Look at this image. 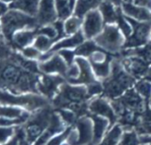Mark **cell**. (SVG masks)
<instances>
[{
	"label": "cell",
	"mask_w": 151,
	"mask_h": 145,
	"mask_svg": "<svg viewBox=\"0 0 151 145\" xmlns=\"http://www.w3.org/2000/svg\"><path fill=\"white\" fill-rule=\"evenodd\" d=\"M40 74L26 70L15 58L0 61V90L12 94L37 93V82Z\"/></svg>",
	"instance_id": "1"
},
{
	"label": "cell",
	"mask_w": 151,
	"mask_h": 145,
	"mask_svg": "<svg viewBox=\"0 0 151 145\" xmlns=\"http://www.w3.org/2000/svg\"><path fill=\"white\" fill-rule=\"evenodd\" d=\"M91 99L86 87L65 82L60 86L58 94L51 103L52 107L56 110H72L79 118L89 115L88 104Z\"/></svg>",
	"instance_id": "2"
},
{
	"label": "cell",
	"mask_w": 151,
	"mask_h": 145,
	"mask_svg": "<svg viewBox=\"0 0 151 145\" xmlns=\"http://www.w3.org/2000/svg\"><path fill=\"white\" fill-rule=\"evenodd\" d=\"M136 79L124 69L121 60L113 59L111 62V72L102 83V96L109 101L121 97L126 91L132 88Z\"/></svg>",
	"instance_id": "3"
},
{
	"label": "cell",
	"mask_w": 151,
	"mask_h": 145,
	"mask_svg": "<svg viewBox=\"0 0 151 145\" xmlns=\"http://www.w3.org/2000/svg\"><path fill=\"white\" fill-rule=\"evenodd\" d=\"M0 105L15 106L33 113L38 110L51 106L52 103L47 98L37 93L16 95L0 90Z\"/></svg>",
	"instance_id": "4"
},
{
	"label": "cell",
	"mask_w": 151,
	"mask_h": 145,
	"mask_svg": "<svg viewBox=\"0 0 151 145\" xmlns=\"http://www.w3.org/2000/svg\"><path fill=\"white\" fill-rule=\"evenodd\" d=\"M0 23L1 33L9 43L16 32L27 29H37L38 26L37 18L14 9H9L0 18Z\"/></svg>",
	"instance_id": "5"
},
{
	"label": "cell",
	"mask_w": 151,
	"mask_h": 145,
	"mask_svg": "<svg viewBox=\"0 0 151 145\" xmlns=\"http://www.w3.org/2000/svg\"><path fill=\"white\" fill-rule=\"evenodd\" d=\"M54 110L51 106L31 113L28 121L22 126L26 140L32 145L38 140L49 126Z\"/></svg>",
	"instance_id": "6"
},
{
	"label": "cell",
	"mask_w": 151,
	"mask_h": 145,
	"mask_svg": "<svg viewBox=\"0 0 151 145\" xmlns=\"http://www.w3.org/2000/svg\"><path fill=\"white\" fill-rule=\"evenodd\" d=\"M93 41L103 51L109 54H116L125 47L126 38L117 24H105L102 31Z\"/></svg>",
	"instance_id": "7"
},
{
	"label": "cell",
	"mask_w": 151,
	"mask_h": 145,
	"mask_svg": "<svg viewBox=\"0 0 151 145\" xmlns=\"http://www.w3.org/2000/svg\"><path fill=\"white\" fill-rule=\"evenodd\" d=\"M65 82H67L65 78L60 75L40 74L37 86V93L52 102L58 94L60 86Z\"/></svg>",
	"instance_id": "8"
},
{
	"label": "cell",
	"mask_w": 151,
	"mask_h": 145,
	"mask_svg": "<svg viewBox=\"0 0 151 145\" xmlns=\"http://www.w3.org/2000/svg\"><path fill=\"white\" fill-rule=\"evenodd\" d=\"M89 114L100 116L109 119L110 126H113L117 122V116L111 105V102L102 95L93 97L88 104Z\"/></svg>",
	"instance_id": "9"
},
{
	"label": "cell",
	"mask_w": 151,
	"mask_h": 145,
	"mask_svg": "<svg viewBox=\"0 0 151 145\" xmlns=\"http://www.w3.org/2000/svg\"><path fill=\"white\" fill-rule=\"evenodd\" d=\"M127 18V17H126ZM132 24V33L131 37L126 40V48H137L147 45L149 40V34L151 30L150 22H139L127 18Z\"/></svg>",
	"instance_id": "10"
},
{
	"label": "cell",
	"mask_w": 151,
	"mask_h": 145,
	"mask_svg": "<svg viewBox=\"0 0 151 145\" xmlns=\"http://www.w3.org/2000/svg\"><path fill=\"white\" fill-rule=\"evenodd\" d=\"M105 22L99 9L88 13L83 18L82 32L86 40H93L103 30Z\"/></svg>",
	"instance_id": "11"
},
{
	"label": "cell",
	"mask_w": 151,
	"mask_h": 145,
	"mask_svg": "<svg viewBox=\"0 0 151 145\" xmlns=\"http://www.w3.org/2000/svg\"><path fill=\"white\" fill-rule=\"evenodd\" d=\"M121 62L124 69L136 80L146 78L151 67L143 59L134 54H126L121 59Z\"/></svg>",
	"instance_id": "12"
},
{
	"label": "cell",
	"mask_w": 151,
	"mask_h": 145,
	"mask_svg": "<svg viewBox=\"0 0 151 145\" xmlns=\"http://www.w3.org/2000/svg\"><path fill=\"white\" fill-rule=\"evenodd\" d=\"M38 68L41 74L60 75L65 78L68 66L63 58L58 53H55L48 59L38 61Z\"/></svg>",
	"instance_id": "13"
},
{
	"label": "cell",
	"mask_w": 151,
	"mask_h": 145,
	"mask_svg": "<svg viewBox=\"0 0 151 145\" xmlns=\"http://www.w3.org/2000/svg\"><path fill=\"white\" fill-rule=\"evenodd\" d=\"M73 126L77 133L76 145H89L93 143V123L90 116L79 118Z\"/></svg>",
	"instance_id": "14"
},
{
	"label": "cell",
	"mask_w": 151,
	"mask_h": 145,
	"mask_svg": "<svg viewBox=\"0 0 151 145\" xmlns=\"http://www.w3.org/2000/svg\"><path fill=\"white\" fill-rule=\"evenodd\" d=\"M75 62L79 67V76L77 79L68 81V83L71 85H79V86L88 87L100 81L96 79L88 59L77 56L75 59Z\"/></svg>",
	"instance_id": "15"
},
{
	"label": "cell",
	"mask_w": 151,
	"mask_h": 145,
	"mask_svg": "<svg viewBox=\"0 0 151 145\" xmlns=\"http://www.w3.org/2000/svg\"><path fill=\"white\" fill-rule=\"evenodd\" d=\"M68 127V126H67V125L61 119V118L58 114V112L56 110H54L49 126L45 130V132L42 133V135L38 138V140L35 142L34 145H46L47 142L52 137L64 132Z\"/></svg>",
	"instance_id": "16"
},
{
	"label": "cell",
	"mask_w": 151,
	"mask_h": 145,
	"mask_svg": "<svg viewBox=\"0 0 151 145\" xmlns=\"http://www.w3.org/2000/svg\"><path fill=\"white\" fill-rule=\"evenodd\" d=\"M123 14L133 21L139 22H151V10L137 6L131 0H124L121 6Z\"/></svg>",
	"instance_id": "17"
},
{
	"label": "cell",
	"mask_w": 151,
	"mask_h": 145,
	"mask_svg": "<svg viewBox=\"0 0 151 145\" xmlns=\"http://www.w3.org/2000/svg\"><path fill=\"white\" fill-rule=\"evenodd\" d=\"M36 18L39 27L54 23L58 20L55 0H41Z\"/></svg>",
	"instance_id": "18"
},
{
	"label": "cell",
	"mask_w": 151,
	"mask_h": 145,
	"mask_svg": "<svg viewBox=\"0 0 151 145\" xmlns=\"http://www.w3.org/2000/svg\"><path fill=\"white\" fill-rule=\"evenodd\" d=\"M37 29H27V30H22L16 32L13 36L10 41V44L18 52L22 51V49L29 45H32L37 35Z\"/></svg>",
	"instance_id": "19"
},
{
	"label": "cell",
	"mask_w": 151,
	"mask_h": 145,
	"mask_svg": "<svg viewBox=\"0 0 151 145\" xmlns=\"http://www.w3.org/2000/svg\"><path fill=\"white\" fill-rule=\"evenodd\" d=\"M88 116H90L93 123V138L92 144L98 145L103 139L106 133L108 132V129L110 126V123L109 119L100 116L92 114H89Z\"/></svg>",
	"instance_id": "20"
},
{
	"label": "cell",
	"mask_w": 151,
	"mask_h": 145,
	"mask_svg": "<svg viewBox=\"0 0 151 145\" xmlns=\"http://www.w3.org/2000/svg\"><path fill=\"white\" fill-rule=\"evenodd\" d=\"M41 0H14L9 6L10 9L18 10L29 16L37 17Z\"/></svg>",
	"instance_id": "21"
},
{
	"label": "cell",
	"mask_w": 151,
	"mask_h": 145,
	"mask_svg": "<svg viewBox=\"0 0 151 145\" xmlns=\"http://www.w3.org/2000/svg\"><path fill=\"white\" fill-rule=\"evenodd\" d=\"M105 24H116L122 14L121 7H116L114 5L103 1L99 7Z\"/></svg>",
	"instance_id": "22"
},
{
	"label": "cell",
	"mask_w": 151,
	"mask_h": 145,
	"mask_svg": "<svg viewBox=\"0 0 151 145\" xmlns=\"http://www.w3.org/2000/svg\"><path fill=\"white\" fill-rule=\"evenodd\" d=\"M104 0H76L74 15L84 18L88 13L99 9Z\"/></svg>",
	"instance_id": "23"
},
{
	"label": "cell",
	"mask_w": 151,
	"mask_h": 145,
	"mask_svg": "<svg viewBox=\"0 0 151 145\" xmlns=\"http://www.w3.org/2000/svg\"><path fill=\"white\" fill-rule=\"evenodd\" d=\"M31 113L19 107L11 105H0V118L7 119H26L28 120Z\"/></svg>",
	"instance_id": "24"
},
{
	"label": "cell",
	"mask_w": 151,
	"mask_h": 145,
	"mask_svg": "<svg viewBox=\"0 0 151 145\" xmlns=\"http://www.w3.org/2000/svg\"><path fill=\"white\" fill-rule=\"evenodd\" d=\"M75 6L76 0H55V7L58 20L64 22L74 15Z\"/></svg>",
	"instance_id": "25"
},
{
	"label": "cell",
	"mask_w": 151,
	"mask_h": 145,
	"mask_svg": "<svg viewBox=\"0 0 151 145\" xmlns=\"http://www.w3.org/2000/svg\"><path fill=\"white\" fill-rule=\"evenodd\" d=\"M123 133V126L119 123H116L106 133L103 139L98 145H118Z\"/></svg>",
	"instance_id": "26"
},
{
	"label": "cell",
	"mask_w": 151,
	"mask_h": 145,
	"mask_svg": "<svg viewBox=\"0 0 151 145\" xmlns=\"http://www.w3.org/2000/svg\"><path fill=\"white\" fill-rule=\"evenodd\" d=\"M139 136H151V110L147 107V110L140 115L138 123L134 128Z\"/></svg>",
	"instance_id": "27"
},
{
	"label": "cell",
	"mask_w": 151,
	"mask_h": 145,
	"mask_svg": "<svg viewBox=\"0 0 151 145\" xmlns=\"http://www.w3.org/2000/svg\"><path fill=\"white\" fill-rule=\"evenodd\" d=\"M83 24V19L76 15H72L68 19L63 22L64 32L66 36H72L81 30Z\"/></svg>",
	"instance_id": "28"
},
{
	"label": "cell",
	"mask_w": 151,
	"mask_h": 145,
	"mask_svg": "<svg viewBox=\"0 0 151 145\" xmlns=\"http://www.w3.org/2000/svg\"><path fill=\"white\" fill-rule=\"evenodd\" d=\"M133 87L136 92L148 103V101L151 99V81L147 79H139L136 81Z\"/></svg>",
	"instance_id": "29"
},
{
	"label": "cell",
	"mask_w": 151,
	"mask_h": 145,
	"mask_svg": "<svg viewBox=\"0 0 151 145\" xmlns=\"http://www.w3.org/2000/svg\"><path fill=\"white\" fill-rule=\"evenodd\" d=\"M141 141L139 134L134 128H132L124 130L118 145H139Z\"/></svg>",
	"instance_id": "30"
},
{
	"label": "cell",
	"mask_w": 151,
	"mask_h": 145,
	"mask_svg": "<svg viewBox=\"0 0 151 145\" xmlns=\"http://www.w3.org/2000/svg\"><path fill=\"white\" fill-rule=\"evenodd\" d=\"M99 48L100 47L94 43L93 40H86L77 49H75L76 56L84 57V58L88 59L90 57V55Z\"/></svg>",
	"instance_id": "31"
},
{
	"label": "cell",
	"mask_w": 151,
	"mask_h": 145,
	"mask_svg": "<svg viewBox=\"0 0 151 145\" xmlns=\"http://www.w3.org/2000/svg\"><path fill=\"white\" fill-rule=\"evenodd\" d=\"M54 43H55V41L49 38L48 37L37 34L35 38V41L33 43V45L38 51H40L42 53H45L51 50V48L52 47Z\"/></svg>",
	"instance_id": "32"
},
{
	"label": "cell",
	"mask_w": 151,
	"mask_h": 145,
	"mask_svg": "<svg viewBox=\"0 0 151 145\" xmlns=\"http://www.w3.org/2000/svg\"><path fill=\"white\" fill-rule=\"evenodd\" d=\"M18 127L0 126V145H6L12 141L17 134Z\"/></svg>",
	"instance_id": "33"
},
{
	"label": "cell",
	"mask_w": 151,
	"mask_h": 145,
	"mask_svg": "<svg viewBox=\"0 0 151 145\" xmlns=\"http://www.w3.org/2000/svg\"><path fill=\"white\" fill-rule=\"evenodd\" d=\"M56 111L60 116L61 119L64 121L67 126H73L76 124V122H77V120L78 119V117L72 110L61 109V110H57Z\"/></svg>",
	"instance_id": "34"
},
{
	"label": "cell",
	"mask_w": 151,
	"mask_h": 145,
	"mask_svg": "<svg viewBox=\"0 0 151 145\" xmlns=\"http://www.w3.org/2000/svg\"><path fill=\"white\" fill-rule=\"evenodd\" d=\"M19 53L25 59L30 60V61H40V58H41V56L43 54L33 45H29V46H28V47H26L24 49H22Z\"/></svg>",
	"instance_id": "35"
},
{
	"label": "cell",
	"mask_w": 151,
	"mask_h": 145,
	"mask_svg": "<svg viewBox=\"0 0 151 145\" xmlns=\"http://www.w3.org/2000/svg\"><path fill=\"white\" fill-rule=\"evenodd\" d=\"M8 41L0 33V61H3L11 57L10 49L8 46Z\"/></svg>",
	"instance_id": "36"
},
{
	"label": "cell",
	"mask_w": 151,
	"mask_h": 145,
	"mask_svg": "<svg viewBox=\"0 0 151 145\" xmlns=\"http://www.w3.org/2000/svg\"><path fill=\"white\" fill-rule=\"evenodd\" d=\"M71 127H72V126H68L64 132H62V133H60V134H57L56 136L52 137V138L47 142L46 145H60L62 142H64V141L67 140V138H68V134H69V133H70Z\"/></svg>",
	"instance_id": "37"
},
{
	"label": "cell",
	"mask_w": 151,
	"mask_h": 145,
	"mask_svg": "<svg viewBox=\"0 0 151 145\" xmlns=\"http://www.w3.org/2000/svg\"><path fill=\"white\" fill-rule=\"evenodd\" d=\"M57 53L63 58V60L66 61V63L68 67L71 66L75 62V59H76V57H77L76 56L75 50L64 49V50H60Z\"/></svg>",
	"instance_id": "38"
},
{
	"label": "cell",
	"mask_w": 151,
	"mask_h": 145,
	"mask_svg": "<svg viewBox=\"0 0 151 145\" xmlns=\"http://www.w3.org/2000/svg\"><path fill=\"white\" fill-rule=\"evenodd\" d=\"M131 1L137 6L151 10V0H131Z\"/></svg>",
	"instance_id": "39"
},
{
	"label": "cell",
	"mask_w": 151,
	"mask_h": 145,
	"mask_svg": "<svg viewBox=\"0 0 151 145\" xmlns=\"http://www.w3.org/2000/svg\"><path fill=\"white\" fill-rule=\"evenodd\" d=\"M9 9H10L9 6L0 0V18H1L2 16H4Z\"/></svg>",
	"instance_id": "40"
},
{
	"label": "cell",
	"mask_w": 151,
	"mask_h": 145,
	"mask_svg": "<svg viewBox=\"0 0 151 145\" xmlns=\"http://www.w3.org/2000/svg\"><path fill=\"white\" fill-rule=\"evenodd\" d=\"M104 1L112 4L116 7H121V6H122V4H123V2L124 1V0H104Z\"/></svg>",
	"instance_id": "41"
},
{
	"label": "cell",
	"mask_w": 151,
	"mask_h": 145,
	"mask_svg": "<svg viewBox=\"0 0 151 145\" xmlns=\"http://www.w3.org/2000/svg\"><path fill=\"white\" fill-rule=\"evenodd\" d=\"M140 141H141V143H143V142L151 143V136H148V135H142V136H140Z\"/></svg>",
	"instance_id": "42"
},
{
	"label": "cell",
	"mask_w": 151,
	"mask_h": 145,
	"mask_svg": "<svg viewBox=\"0 0 151 145\" xmlns=\"http://www.w3.org/2000/svg\"><path fill=\"white\" fill-rule=\"evenodd\" d=\"M6 145H19V140H18L17 134H16V137H15L12 141H10L9 143H7V144H6Z\"/></svg>",
	"instance_id": "43"
},
{
	"label": "cell",
	"mask_w": 151,
	"mask_h": 145,
	"mask_svg": "<svg viewBox=\"0 0 151 145\" xmlns=\"http://www.w3.org/2000/svg\"><path fill=\"white\" fill-rule=\"evenodd\" d=\"M1 1L4 2V3H6V4H7L8 6H10L14 1V0H1Z\"/></svg>",
	"instance_id": "44"
},
{
	"label": "cell",
	"mask_w": 151,
	"mask_h": 145,
	"mask_svg": "<svg viewBox=\"0 0 151 145\" xmlns=\"http://www.w3.org/2000/svg\"><path fill=\"white\" fill-rule=\"evenodd\" d=\"M60 145H71V144H70V143H69L68 141H67V140H66V141H65L64 142H62V143H61Z\"/></svg>",
	"instance_id": "45"
},
{
	"label": "cell",
	"mask_w": 151,
	"mask_h": 145,
	"mask_svg": "<svg viewBox=\"0 0 151 145\" xmlns=\"http://www.w3.org/2000/svg\"><path fill=\"white\" fill-rule=\"evenodd\" d=\"M148 108L150 109V110H151V99L148 101Z\"/></svg>",
	"instance_id": "46"
},
{
	"label": "cell",
	"mask_w": 151,
	"mask_h": 145,
	"mask_svg": "<svg viewBox=\"0 0 151 145\" xmlns=\"http://www.w3.org/2000/svg\"><path fill=\"white\" fill-rule=\"evenodd\" d=\"M139 145H151V143H148V142H143V143H140Z\"/></svg>",
	"instance_id": "47"
},
{
	"label": "cell",
	"mask_w": 151,
	"mask_h": 145,
	"mask_svg": "<svg viewBox=\"0 0 151 145\" xmlns=\"http://www.w3.org/2000/svg\"><path fill=\"white\" fill-rule=\"evenodd\" d=\"M149 43H151V30H150V34H149V40H148Z\"/></svg>",
	"instance_id": "48"
},
{
	"label": "cell",
	"mask_w": 151,
	"mask_h": 145,
	"mask_svg": "<svg viewBox=\"0 0 151 145\" xmlns=\"http://www.w3.org/2000/svg\"><path fill=\"white\" fill-rule=\"evenodd\" d=\"M89 145H93V144H89Z\"/></svg>",
	"instance_id": "49"
}]
</instances>
